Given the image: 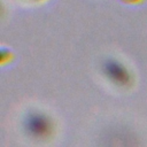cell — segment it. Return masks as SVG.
Instances as JSON below:
<instances>
[{"instance_id": "obj_2", "label": "cell", "mask_w": 147, "mask_h": 147, "mask_svg": "<svg viewBox=\"0 0 147 147\" xmlns=\"http://www.w3.org/2000/svg\"><path fill=\"white\" fill-rule=\"evenodd\" d=\"M123 1H129V2H136V1H139V0H123Z\"/></svg>"}, {"instance_id": "obj_1", "label": "cell", "mask_w": 147, "mask_h": 147, "mask_svg": "<svg viewBox=\"0 0 147 147\" xmlns=\"http://www.w3.org/2000/svg\"><path fill=\"white\" fill-rule=\"evenodd\" d=\"M105 72L117 84H126L130 79L126 68L114 59H109L105 62Z\"/></svg>"}]
</instances>
